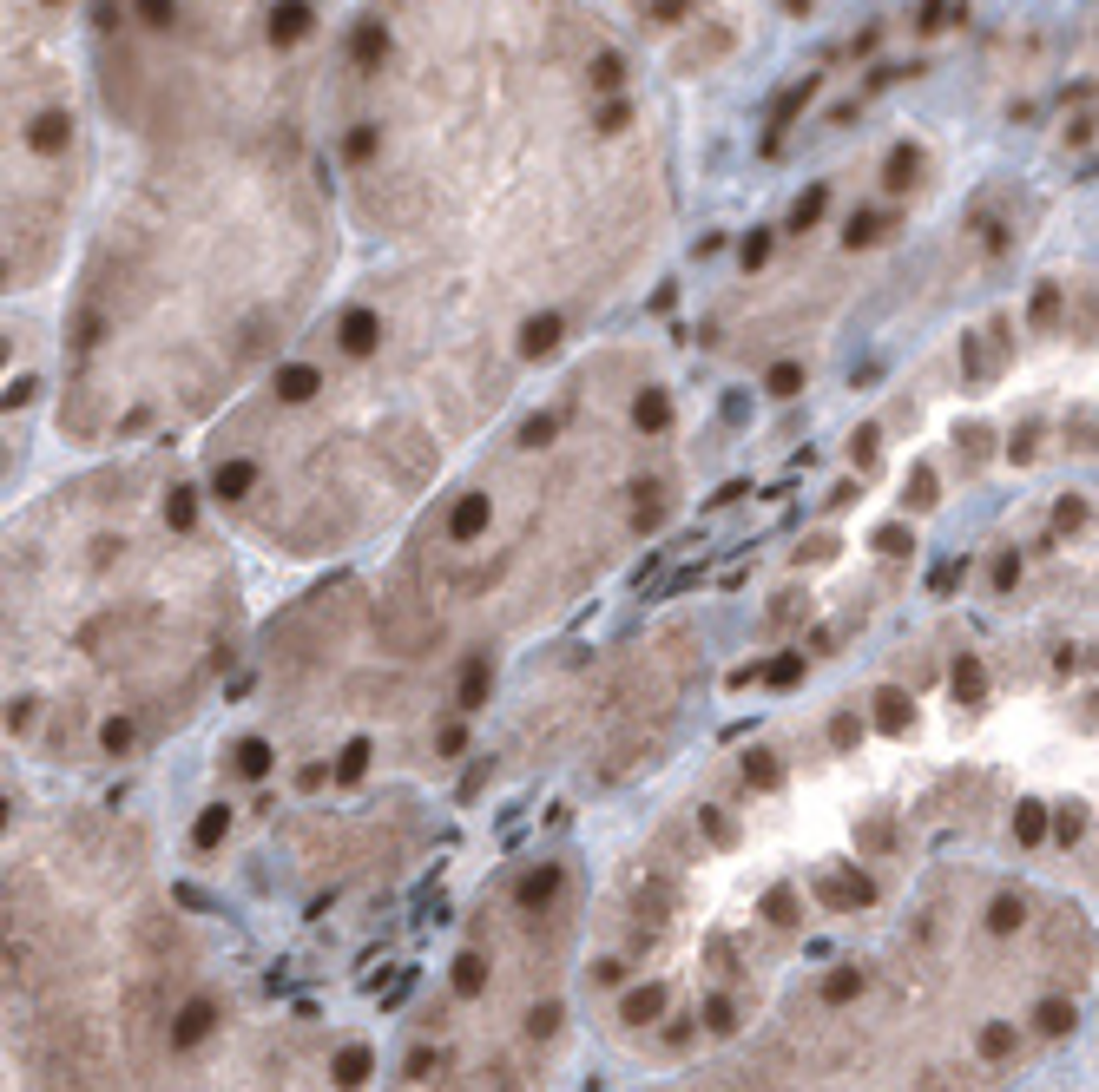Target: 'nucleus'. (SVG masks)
<instances>
[{"label":"nucleus","mask_w":1099,"mask_h":1092,"mask_svg":"<svg viewBox=\"0 0 1099 1092\" xmlns=\"http://www.w3.org/2000/svg\"><path fill=\"white\" fill-rule=\"evenodd\" d=\"M704 830H711V843H725V849L738 843V823H731L725 809H704Z\"/></svg>","instance_id":"cd10ccee"},{"label":"nucleus","mask_w":1099,"mask_h":1092,"mask_svg":"<svg viewBox=\"0 0 1099 1092\" xmlns=\"http://www.w3.org/2000/svg\"><path fill=\"white\" fill-rule=\"evenodd\" d=\"M238 770H244V777H270V743L264 737H244L238 743Z\"/></svg>","instance_id":"2eb2a0df"},{"label":"nucleus","mask_w":1099,"mask_h":1092,"mask_svg":"<svg viewBox=\"0 0 1099 1092\" xmlns=\"http://www.w3.org/2000/svg\"><path fill=\"white\" fill-rule=\"evenodd\" d=\"M764 915H770V921H797V889H791V882L764 896Z\"/></svg>","instance_id":"5701e85b"},{"label":"nucleus","mask_w":1099,"mask_h":1092,"mask_svg":"<svg viewBox=\"0 0 1099 1092\" xmlns=\"http://www.w3.org/2000/svg\"><path fill=\"white\" fill-rule=\"evenodd\" d=\"M850 455H856V461H862V467H869V461H876V428H862V435H856V441H850Z\"/></svg>","instance_id":"72a5a7b5"},{"label":"nucleus","mask_w":1099,"mask_h":1092,"mask_svg":"<svg viewBox=\"0 0 1099 1092\" xmlns=\"http://www.w3.org/2000/svg\"><path fill=\"white\" fill-rule=\"evenodd\" d=\"M487 698H494V652H467L462 665V684H455V711H487Z\"/></svg>","instance_id":"f03ea898"},{"label":"nucleus","mask_w":1099,"mask_h":1092,"mask_svg":"<svg viewBox=\"0 0 1099 1092\" xmlns=\"http://www.w3.org/2000/svg\"><path fill=\"white\" fill-rule=\"evenodd\" d=\"M99 743H106L112 757H119V750H133V724H126V718H112L106 731H99Z\"/></svg>","instance_id":"c85d7f7f"},{"label":"nucleus","mask_w":1099,"mask_h":1092,"mask_svg":"<svg viewBox=\"0 0 1099 1092\" xmlns=\"http://www.w3.org/2000/svg\"><path fill=\"white\" fill-rule=\"evenodd\" d=\"M369 343H375V316H350V323H343V350L362 355Z\"/></svg>","instance_id":"4be33fe9"},{"label":"nucleus","mask_w":1099,"mask_h":1092,"mask_svg":"<svg viewBox=\"0 0 1099 1092\" xmlns=\"http://www.w3.org/2000/svg\"><path fill=\"white\" fill-rule=\"evenodd\" d=\"M876 546H882V553H908V533H902V526H882Z\"/></svg>","instance_id":"f704fd0d"},{"label":"nucleus","mask_w":1099,"mask_h":1092,"mask_svg":"<svg viewBox=\"0 0 1099 1092\" xmlns=\"http://www.w3.org/2000/svg\"><path fill=\"white\" fill-rule=\"evenodd\" d=\"M435 638H441L435 619H402V612H382V645H389L396 658H421V652H435Z\"/></svg>","instance_id":"f257e3e1"},{"label":"nucleus","mask_w":1099,"mask_h":1092,"mask_svg":"<svg viewBox=\"0 0 1099 1092\" xmlns=\"http://www.w3.org/2000/svg\"><path fill=\"white\" fill-rule=\"evenodd\" d=\"M632 415H638V428H645V435H659L665 421H672V402H665L659 389H645V395H638V409H632Z\"/></svg>","instance_id":"9b49d317"},{"label":"nucleus","mask_w":1099,"mask_h":1092,"mask_svg":"<svg viewBox=\"0 0 1099 1092\" xmlns=\"http://www.w3.org/2000/svg\"><path fill=\"white\" fill-rule=\"evenodd\" d=\"M862 987H869V974H862L856 961H843V967H830V974H823V1007H850L862 994Z\"/></svg>","instance_id":"423d86ee"},{"label":"nucleus","mask_w":1099,"mask_h":1092,"mask_svg":"<svg viewBox=\"0 0 1099 1092\" xmlns=\"http://www.w3.org/2000/svg\"><path fill=\"white\" fill-rule=\"evenodd\" d=\"M553 343H560V323H553V316H540V323H527V343H521V350H527V355H547Z\"/></svg>","instance_id":"a211bd4d"},{"label":"nucleus","mask_w":1099,"mask_h":1092,"mask_svg":"<svg viewBox=\"0 0 1099 1092\" xmlns=\"http://www.w3.org/2000/svg\"><path fill=\"white\" fill-rule=\"evenodd\" d=\"M955 698H962V704L981 698V665H974V658H962V665H955Z\"/></svg>","instance_id":"aec40b11"},{"label":"nucleus","mask_w":1099,"mask_h":1092,"mask_svg":"<svg viewBox=\"0 0 1099 1092\" xmlns=\"http://www.w3.org/2000/svg\"><path fill=\"white\" fill-rule=\"evenodd\" d=\"M915 165H922L915 152H896V158H889V178H882V185H889V191H902V185L915 178Z\"/></svg>","instance_id":"bb28decb"},{"label":"nucleus","mask_w":1099,"mask_h":1092,"mask_svg":"<svg viewBox=\"0 0 1099 1092\" xmlns=\"http://www.w3.org/2000/svg\"><path fill=\"white\" fill-rule=\"evenodd\" d=\"M527 1027H533V1040H547V1033L560 1027V1007H553V1001H547V1007H533V1020H527Z\"/></svg>","instance_id":"c756f323"},{"label":"nucleus","mask_w":1099,"mask_h":1092,"mask_svg":"<svg viewBox=\"0 0 1099 1092\" xmlns=\"http://www.w3.org/2000/svg\"><path fill=\"white\" fill-rule=\"evenodd\" d=\"M659 1013H665V987H632V994L619 1001V1020H626V1027H652Z\"/></svg>","instance_id":"0eeeda50"},{"label":"nucleus","mask_w":1099,"mask_h":1092,"mask_svg":"<svg viewBox=\"0 0 1099 1092\" xmlns=\"http://www.w3.org/2000/svg\"><path fill=\"white\" fill-rule=\"evenodd\" d=\"M487 520H494V501H487V494H462V501H455V514H448V540H455V546L481 540Z\"/></svg>","instance_id":"7ed1b4c3"},{"label":"nucleus","mask_w":1099,"mask_h":1092,"mask_svg":"<svg viewBox=\"0 0 1099 1092\" xmlns=\"http://www.w3.org/2000/svg\"><path fill=\"white\" fill-rule=\"evenodd\" d=\"M876 724L889 737H902L908 731V691H876Z\"/></svg>","instance_id":"6e6552de"},{"label":"nucleus","mask_w":1099,"mask_h":1092,"mask_svg":"<svg viewBox=\"0 0 1099 1092\" xmlns=\"http://www.w3.org/2000/svg\"><path fill=\"white\" fill-rule=\"evenodd\" d=\"M481 987H487V961H481V955H462V961H455V994L474 1001Z\"/></svg>","instance_id":"f8f14e48"},{"label":"nucleus","mask_w":1099,"mask_h":1092,"mask_svg":"<svg viewBox=\"0 0 1099 1092\" xmlns=\"http://www.w3.org/2000/svg\"><path fill=\"white\" fill-rule=\"evenodd\" d=\"M1060 303H1067V297H1060V284H1040V290H1033V329H1054V323H1060Z\"/></svg>","instance_id":"4468645a"},{"label":"nucleus","mask_w":1099,"mask_h":1092,"mask_svg":"<svg viewBox=\"0 0 1099 1092\" xmlns=\"http://www.w3.org/2000/svg\"><path fill=\"white\" fill-rule=\"evenodd\" d=\"M803 389V362H777L770 369V395H797Z\"/></svg>","instance_id":"393cba45"},{"label":"nucleus","mask_w":1099,"mask_h":1092,"mask_svg":"<svg viewBox=\"0 0 1099 1092\" xmlns=\"http://www.w3.org/2000/svg\"><path fill=\"white\" fill-rule=\"evenodd\" d=\"M224 830H231V809H224V803H211V809H204V816H198V830H192V843H198V849H218V843H224Z\"/></svg>","instance_id":"9d476101"},{"label":"nucleus","mask_w":1099,"mask_h":1092,"mask_svg":"<svg viewBox=\"0 0 1099 1092\" xmlns=\"http://www.w3.org/2000/svg\"><path fill=\"white\" fill-rule=\"evenodd\" d=\"M764 678H770V684H797V678H803V658H797V652L770 658V665H764Z\"/></svg>","instance_id":"a878e982"},{"label":"nucleus","mask_w":1099,"mask_h":1092,"mask_svg":"<svg viewBox=\"0 0 1099 1092\" xmlns=\"http://www.w3.org/2000/svg\"><path fill=\"white\" fill-rule=\"evenodd\" d=\"M816 218H823V191H810L803 204H797V231H803V224H816Z\"/></svg>","instance_id":"473e14b6"},{"label":"nucleus","mask_w":1099,"mask_h":1092,"mask_svg":"<svg viewBox=\"0 0 1099 1092\" xmlns=\"http://www.w3.org/2000/svg\"><path fill=\"white\" fill-rule=\"evenodd\" d=\"M547 435H553V421H547V415L527 421V448H547Z\"/></svg>","instance_id":"c9c22d12"},{"label":"nucleus","mask_w":1099,"mask_h":1092,"mask_svg":"<svg viewBox=\"0 0 1099 1092\" xmlns=\"http://www.w3.org/2000/svg\"><path fill=\"white\" fill-rule=\"evenodd\" d=\"M830 743H836V750L862 743V718H856V711H836V718H830Z\"/></svg>","instance_id":"f3484780"},{"label":"nucleus","mask_w":1099,"mask_h":1092,"mask_svg":"<svg viewBox=\"0 0 1099 1092\" xmlns=\"http://www.w3.org/2000/svg\"><path fill=\"white\" fill-rule=\"evenodd\" d=\"M560 882H567V875H560V862H540V869H527V875H521L514 901H521L527 915H540V908H547V901L560 896Z\"/></svg>","instance_id":"20e7f679"},{"label":"nucleus","mask_w":1099,"mask_h":1092,"mask_svg":"<svg viewBox=\"0 0 1099 1092\" xmlns=\"http://www.w3.org/2000/svg\"><path fill=\"white\" fill-rule=\"evenodd\" d=\"M369 1066H375L369 1047H343V1053H336V1086H362V1079H369Z\"/></svg>","instance_id":"1a4fd4ad"},{"label":"nucleus","mask_w":1099,"mask_h":1092,"mask_svg":"<svg viewBox=\"0 0 1099 1092\" xmlns=\"http://www.w3.org/2000/svg\"><path fill=\"white\" fill-rule=\"evenodd\" d=\"M138 14H145V27H172V0H138Z\"/></svg>","instance_id":"7c9ffc66"},{"label":"nucleus","mask_w":1099,"mask_h":1092,"mask_svg":"<svg viewBox=\"0 0 1099 1092\" xmlns=\"http://www.w3.org/2000/svg\"><path fill=\"white\" fill-rule=\"evenodd\" d=\"M250 474H257L250 461H224V467H218V494H224V501H238L244 487H250Z\"/></svg>","instance_id":"dca6fc26"},{"label":"nucleus","mask_w":1099,"mask_h":1092,"mask_svg":"<svg viewBox=\"0 0 1099 1092\" xmlns=\"http://www.w3.org/2000/svg\"><path fill=\"white\" fill-rule=\"evenodd\" d=\"M362 770H369V743H350V750H343V764H336V784H356Z\"/></svg>","instance_id":"b1692460"},{"label":"nucleus","mask_w":1099,"mask_h":1092,"mask_svg":"<svg viewBox=\"0 0 1099 1092\" xmlns=\"http://www.w3.org/2000/svg\"><path fill=\"white\" fill-rule=\"evenodd\" d=\"M309 389H316V369H284L277 375V395H284V402H303Z\"/></svg>","instance_id":"6ab92c4d"},{"label":"nucleus","mask_w":1099,"mask_h":1092,"mask_svg":"<svg viewBox=\"0 0 1099 1092\" xmlns=\"http://www.w3.org/2000/svg\"><path fill=\"white\" fill-rule=\"evenodd\" d=\"M211 1027H218V1007H211V1001H185V1007H178V1020H172V1047H198Z\"/></svg>","instance_id":"39448f33"},{"label":"nucleus","mask_w":1099,"mask_h":1092,"mask_svg":"<svg viewBox=\"0 0 1099 1092\" xmlns=\"http://www.w3.org/2000/svg\"><path fill=\"white\" fill-rule=\"evenodd\" d=\"M744 777H750L757 790H777V784H784V764H777L770 750H750V757H744Z\"/></svg>","instance_id":"ddd939ff"},{"label":"nucleus","mask_w":1099,"mask_h":1092,"mask_svg":"<svg viewBox=\"0 0 1099 1092\" xmlns=\"http://www.w3.org/2000/svg\"><path fill=\"white\" fill-rule=\"evenodd\" d=\"M659 520H665V501H659V487H645V501L632 507V526H638V533H652Z\"/></svg>","instance_id":"412c9836"},{"label":"nucleus","mask_w":1099,"mask_h":1092,"mask_svg":"<svg viewBox=\"0 0 1099 1092\" xmlns=\"http://www.w3.org/2000/svg\"><path fill=\"white\" fill-rule=\"evenodd\" d=\"M704 1020H711V1033H731V1027H738V1020H731V1001H711V1007H704Z\"/></svg>","instance_id":"2f4dec72"}]
</instances>
